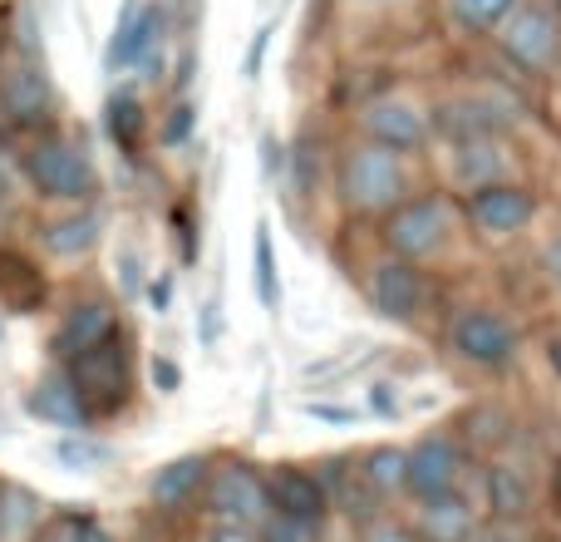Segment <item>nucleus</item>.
Masks as SVG:
<instances>
[{
    "instance_id": "nucleus-1",
    "label": "nucleus",
    "mask_w": 561,
    "mask_h": 542,
    "mask_svg": "<svg viewBox=\"0 0 561 542\" xmlns=\"http://www.w3.org/2000/svg\"><path fill=\"white\" fill-rule=\"evenodd\" d=\"M65 380L69 389L79 395V405H84V415H114V409L128 405V389H134V360H128V346L124 336H108L99 340V346L79 350L75 360H65Z\"/></svg>"
},
{
    "instance_id": "nucleus-2",
    "label": "nucleus",
    "mask_w": 561,
    "mask_h": 542,
    "mask_svg": "<svg viewBox=\"0 0 561 542\" xmlns=\"http://www.w3.org/2000/svg\"><path fill=\"white\" fill-rule=\"evenodd\" d=\"M340 197L359 217H389L404 203V163L379 144H359L340 163Z\"/></svg>"
},
{
    "instance_id": "nucleus-3",
    "label": "nucleus",
    "mask_w": 561,
    "mask_h": 542,
    "mask_svg": "<svg viewBox=\"0 0 561 542\" xmlns=\"http://www.w3.org/2000/svg\"><path fill=\"white\" fill-rule=\"evenodd\" d=\"M20 168H25L30 188H35L39 197H49V203H89V197L99 193V173H94V163H89V154L59 134L35 138V144L25 148V163Z\"/></svg>"
},
{
    "instance_id": "nucleus-4",
    "label": "nucleus",
    "mask_w": 561,
    "mask_h": 542,
    "mask_svg": "<svg viewBox=\"0 0 561 542\" xmlns=\"http://www.w3.org/2000/svg\"><path fill=\"white\" fill-rule=\"evenodd\" d=\"M448 233H454V207L444 197H404L385 223V242L399 262H424V257L444 252Z\"/></svg>"
},
{
    "instance_id": "nucleus-5",
    "label": "nucleus",
    "mask_w": 561,
    "mask_h": 542,
    "mask_svg": "<svg viewBox=\"0 0 561 542\" xmlns=\"http://www.w3.org/2000/svg\"><path fill=\"white\" fill-rule=\"evenodd\" d=\"M203 498L213 523H242L256 528L266 513H272V498H266V474H256L252 464H217L207 468L203 478Z\"/></svg>"
},
{
    "instance_id": "nucleus-6",
    "label": "nucleus",
    "mask_w": 561,
    "mask_h": 542,
    "mask_svg": "<svg viewBox=\"0 0 561 542\" xmlns=\"http://www.w3.org/2000/svg\"><path fill=\"white\" fill-rule=\"evenodd\" d=\"M448 340H454V350L468 365H483V370H507L517 355V330L507 326V316L483 306L458 310L454 326H448Z\"/></svg>"
},
{
    "instance_id": "nucleus-7",
    "label": "nucleus",
    "mask_w": 561,
    "mask_h": 542,
    "mask_svg": "<svg viewBox=\"0 0 561 542\" xmlns=\"http://www.w3.org/2000/svg\"><path fill=\"white\" fill-rule=\"evenodd\" d=\"M497 39H503L507 59L523 65V69H533V75L552 69L557 55H561V25L552 20V10H542V5H517L513 15L503 20Z\"/></svg>"
},
{
    "instance_id": "nucleus-8",
    "label": "nucleus",
    "mask_w": 561,
    "mask_h": 542,
    "mask_svg": "<svg viewBox=\"0 0 561 542\" xmlns=\"http://www.w3.org/2000/svg\"><path fill=\"white\" fill-rule=\"evenodd\" d=\"M163 5L158 0H128L124 15H118L114 30V45H108V69H158V49H163Z\"/></svg>"
},
{
    "instance_id": "nucleus-9",
    "label": "nucleus",
    "mask_w": 561,
    "mask_h": 542,
    "mask_svg": "<svg viewBox=\"0 0 561 542\" xmlns=\"http://www.w3.org/2000/svg\"><path fill=\"white\" fill-rule=\"evenodd\" d=\"M463 213L483 237H513V233H523V227L533 223L537 197L527 193V188H517V183H478L473 193H468Z\"/></svg>"
},
{
    "instance_id": "nucleus-10",
    "label": "nucleus",
    "mask_w": 561,
    "mask_h": 542,
    "mask_svg": "<svg viewBox=\"0 0 561 542\" xmlns=\"http://www.w3.org/2000/svg\"><path fill=\"white\" fill-rule=\"evenodd\" d=\"M463 444L454 439L434 434L424 444L409 449V464H404V494L414 498H438V494H454L458 478H463Z\"/></svg>"
},
{
    "instance_id": "nucleus-11",
    "label": "nucleus",
    "mask_w": 561,
    "mask_h": 542,
    "mask_svg": "<svg viewBox=\"0 0 561 542\" xmlns=\"http://www.w3.org/2000/svg\"><path fill=\"white\" fill-rule=\"evenodd\" d=\"M513 124V109L493 94H468V99H448L434 114V128L454 144H488L497 128Z\"/></svg>"
},
{
    "instance_id": "nucleus-12",
    "label": "nucleus",
    "mask_w": 561,
    "mask_h": 542,
    "mask_svg": "<svg viewBox=\"0 0 561 542\" xmlns=\"http://www.w3.org/2000/svg\"><path fill=\"white\" fill-rule=\"evenodd\" d=\"M0 109H5L10 124H45L49 109H55V89H49V75L35 65V59H20L0 75Z\"/></svg>"
},
{
    "instance_id": "nucleus-13",
    "label": "nucleus",
    "mask_w": 561,
    "mask_h": 542,
    "mask_svg": "<svg viewBox=\"0 0 561 542\" xmlns=\"http://www.w3.org/2000/svg\"><path fill=\"white\" fill-rule=\"evenodd\" d=\"M359 124H365L369 144L389 148V154H404V148H419L428 138V118L419 104H409V99H375V104L359 114Z\"/></svg>"
},
{
    "instance_id": "nucleus-14",
    "label": "nucleus",
    "mask_w": 561,
    "mask_h": 542,
    "mask_svg": "<svg viewBox=\"0 0 561 542\" xmlns=\"http://www.w3.org/2000/svg\"><path fill=\"white\" fill-rule=\"evenodd\" d=\"M369 301H375V310L385 320H414L428 301L424 271L414 262H399V257L385 267H375V276H369Z\"/></svg>"
},
{
    "instance_id": "nucleus-15",
    "label": "nucleus",
    "mask_w": 561,
    "mask_h": 542,
    "mask_svg": "<svg viewBox=\"0 0 561 542\" xmlns=\"http://www.w3.org/2000/svg\"><path fill=\"white\" fill-rule=\"evenodd\" d=\"M266 498H272V513H290V518H306V523H320L330 513V494L316 474L306 468H290L280 464L266 474Z\"/></svg>"
},
{
    "instance_id": "nucleus-16",
    "label": "nucleus",
    "mask_w": 561,
    "mask_h": 542,
    "mask_svg": "<svg viewBox=\"0 0 561 542\" xmlns=\"http://www.w3.org/2000/svg\"><path fill=\"white\" fill-rule=\"evenodd\" d=\"M118 330V310L108 306V301H79L75 310H69L65 320H59V330H55V355L59 360H75L79 350H89V346H99V340H108Z\"/></svg>"
},
{
    "instance_id": "nucleus-17",
    "label": "nucleus",
    "mask_w": 561,
    "mask_h": 542,
    "mask_svg": "<svg viewBox=\"0 0 561 542\" xmlns=\"http://www.w3.org/2000/svg\"><path fill=\"white\" fill-rule=\"evenodd\" d=\"M473 528H478V513L468 508V498H458V488L438 498H419V513H414L419 542H468Z\"/></svg>"
},
{
    "instance_id": "nucleus-18",
    "label": "nucleus",
    "mask_w": 561,
    "mask_h": 542,
    "mask_svg": "<svg viewBox=\"0 0 561 542\" xmlns=\"http://www.w3.org/2000/svg\"><path fill=\"white\" fill-rule=\"evenodd\" d=\"M203 478H207V459L203 454H183V459H173V464L158 468L148 494H153L158 508H168V513H173V508H183L187 498L203 488Z\"/></svg>"
},
{
    "instance_id": "nucleus-19",
    "label": "nucleus",
    "mask_w": 561,
    "mask_h": 542,
    "mask_svg": "<svg viewBox=\"0 0 561 542\" xmlns=\"http://www.w3.org/2000/svg\"><path fill=\"white\" fill-rule=\"evenodd\" d=\"M483 488H488V504H493L497 523H517V518H527V508H533V484H527L523 468H513V464L488 468Z\"/></svg>"
},
{
    "instance_id": "nucleus-20",
    "label": "nucleus",
    "mask_w": 561,
    "mask_h": 542,
    "mask_svg": "<svg viewBox=\"0 0 561 542\" xmlns=\"http://www.w3.org/2000/svg\"><path fill=\"white\" fill-rule=\"evenodd\" d=\"M30 415H39L45 425H59V429H84V425H89L84 405H79V395L69 389L65 375L39 380L35 395H30Z\"/></svg>"
},
{
    "instance_id": "nucleus-21",
    "label": "nucleus",
    "mask_w": 561,
    "mask_h": 542,
    "mask_svg": "<svg viewBox=\"0 0 561 542\" xmlns=\"http://www.w3.org/2000/svg\"><path fill=\"white\" fill-rule=\"evenodd\" d=\"M99 227H104V217H99L94 207H84V213H69V217H59V223L45 227V247L55 257H84L89 247L99 242Z\"/></svg>"
},
{
    "instance_id": "nucleus-22",
    "label": "nucleus",
    "mask_w": 561,
    "mask_h": 542,
    "mask_svg": "<svg viewBox=\"0 0 561 542\" xmlns=\"http://www.w3.org/2000/svg\"><path fill=\"white\" fill-rule=\"evenodd\" d=\"M404 464H409V449H394V444L369 449V454H365V468H359V484H365L375 498L404 494Z\"/></svg>"
},
{
    "instance_id": "nucleus-23",
    "label": "nucleus",
    "mask_w": 561,
    "mask_h": 542,
    "mask_svg": "<svg viewBox=\"0 0 561 542\" xmlns=\"http://www.w3.org/2000/svg\"><path fill=\"white\" fill-rule=\"evenodd\" d=\"M252 281H256V296H262L266 310L280 306V271H276V242H272V227L256 223L252 237Z\"/></svg>"
},
{
    "instance_id": "nucleus-24",
    "label": "nucleus",
    "mask_w": 561,
    "mask_h": 542,
    "mask_svg": "<svg viewBox=\"0 0 561 542\" xmlns=\"http://www.w3.org/2000/svg\"><path fill=\"white\" fill-rule=\"evenodd\" d=\"M517 5H523V0H448V10H454V15L463 20L468 30H478V35H493V30H503V20L513 15Z\"/></svg>"
},
{
    "instance_id": "nucleus-25",
    "label": "nucleus",
    "mask_w": 561,
    "mask_h": 542,
    "mask_svg": "<svg viewBox=\"0 0 561 542\" xmlns=\"http://www.w3.org/2000/svg\"><path fill=\"white\" fill-rule=\"evenodd\" d=\"M108 134H114L118 148H138V134H144V109H138L134 94L108 99Z\"/></svg>"
},
{
    "instance_id": "nucleus-26",
    "label": "nucleus",
    "mask_w": 561,
    "mask_h": 542,
    "mask_svg": "<svg viewBox=\"0 0 561 542\" xmlns=\"http://www.w3.org/2000/svg\"><path fill=\"white\" fill-rule=\"evenodd\" d=\"M256 542H320V523H306V518L290 513H266Z\"/></svg>"
},
{
    "instance_id": "nucleus-27",
    "label": "nucleus",
    "mask_w": 561,
    "mask_h": 542,
    "mask_svg": "<svg viewBox=\"0 0 561 542\" xmlns=\"http://www.w3.org/2000/svg\"><path fill=\"white\" fill-rule=\"evenodd\" d=\"M35 542H108L104 533H99L89 518H75V513H59V518H49L45 528H39V538Z\"/></svg>"
},
{
    "instance_id": "nucleus-28",
    "label": "nucleus",
    "mask_w": 561,
    "mask_h": 542,
    "mask_svg": "<svg viewBox=\"0 0 561 542\" xmlns=\"http://www.w3.org/2000/svg\"><path fill=\"white\" fill-rule=\"evenodd\" d=\"M55 459L59 464H69V468H79V474H89V468L104 459V449L84 444V439H65V444H55Z\"/></svg>"
},
{
    "instance_id": "nucleus-29",
    "label": "nucleus",
    "mask_w": 561,
    "mask_h": 542,
    "mask_svg": "<svg viewBox=\"0 0 561 542\" xmlns=\"http://www.w3.org/2000/svg\"><path fill=\"white\" fill-rule=\"evenodd\" d=\"M359 542H419L414 528L404 523H389V518H369L365 528H359Z\"/></svg>"
},
{
    "instance_id": "nucleus-30",
    "label": "nucleus",
    "mask_w": 561,
    "mask_h": 542,
    "mask_svg": "<svg viewBox=\"0 0 561 542\" xmlns=\"http://www.w3.org/2000/svg\"><path fill=\"white\" fill-rule=\"evenodd\" d=\"M266 49H272V25H262L252 35V45H247V59H242V79H256L266 65Z\"/></svg>"
},
{
    "instance_id": "nucleus-31",
    "label": "nucleus",
    "mask_w": 561,
    "mask_h": 542,
    "mask_svg": "<svg viewBox=\"0 0 561 542\" xmlns=\"http://www.w3.org/2000/svg\"><path fill=\"white\" fill-rule=\"evenodd\" d=\"M187 134H193V104H178L163 128V144H187Z\"/></svg>"
},
{
    "instance_id": "nucleus-32",
    "label": "nucleus",
    "mask_w": 561,
    "mask_h": 542,
    "mask_svg": "<svg viewBox=\"0 0 561 542\" xmlns=\"http://www.w3.org/2000/svg\"><path fill=\"white\" fill-rule=\"evenodd\" d=\"M153 380H158V389H163V395H173V389L183 385V370H178L173 360L158 355V360H153Z\"/></svg>"
},
{
    "instance_id": "nucleus-33",
    "label": "nucleus",
    "mask_w": 561,
    "mask_h": 542,
    "mask_svg": "<svg viewBox=\"0 0 561 542\" xmlns=\"http://www.w3.org/2000/svg\"><path fill=\"white\" fill-rule=\"evenodd\" d=\"M207 542H256V533L252 528H242V523H213Z\"/></svg>"
},
{
    "instance_id": "nucleus-34",
    "label": "nucleus",
    "mask_w": 561,
    "mask_h": 542,
    "mask_svg": "<svg viewBox=\"0 0 561 542\" xmlns=\"http://www.w3.org/2000/svg\"><path fill=\"white\" fill-rule=\"evenodd\" d=\"M468 542H517V533L507 523H493V528H473Z\"/></svg>"
},
{
    "instance_id": "nucleus-35",
    "label": "nucleus",
    "mask_w": 561,
    "mask_h": 542,
    "mask_svg": "<svg viewBox=\"0 0 561 542\" xmlns=\"http://www.w3.org/2000/svg\"><path fill=\"white\" fill-rule=\"evenodd\" d=\"M310 415L325 419V425H350V419H355V409H345V405H310Z\"/></svg>"
},
{
    "instance_id": "nucleus-36",
    "label": "nucleus",
    "mask_w": 561,
    "mask_h": 542,
    "mask_svg": "<svg viewBox=\"0 0 561 542\" xmlns=\"http://www.w3.org/2000/svg\"><path fill=\"white\" fill-rule=\"evenodd\" d=\"M197 330H203V346H213V336H217V306H213V301L203 306V320H197Z\"/></svg>"
},
{
    "instance_id": "nucleus-37",
    "label": "nucleus",
    "mask_w": 561,
    "mask_h": 542,
    "mask_svg": "<svg viewBox=\"0 0 561 542\" xmlns=\"http://www.w3.org/2000/svg\"><path fill=\"white\" fill-rule=\"evenodd\" d=\"M369 405H379L385 415H394V395H389V385H375V395H369Z\"/></svg>"
},
{
    "instance_id": "nucleus-38",
    "label": "nucleus",
    "mask_w": 561,
    "mask_h": 542,
    "mask_svg": "<svg viewBox=\"0 0 561 542\" xmlns=\"http://www.w3.org/2000/svg\"><path fill=\"white\" fill-rule=\"evenodd\" d=\"M547 271H552V276H557V286H561V237L552 242V252H547Z\"/></svg>"
},
{
    "instance_id": "nucleus-39",
    "label": "nucleus",
    "mask_w": 561,
    "mask_h": 542,
    "mask_svg": "<svg viewBox=\"0 0 561 542\" xmlns=\"http://www.w3.org/2000/svg\"><path fill=\"white\" fill-rule=\"evenodd\" d=\"M552 365H557V375H561V340L552 346Z\"/></svg>"
}]
</instances>
